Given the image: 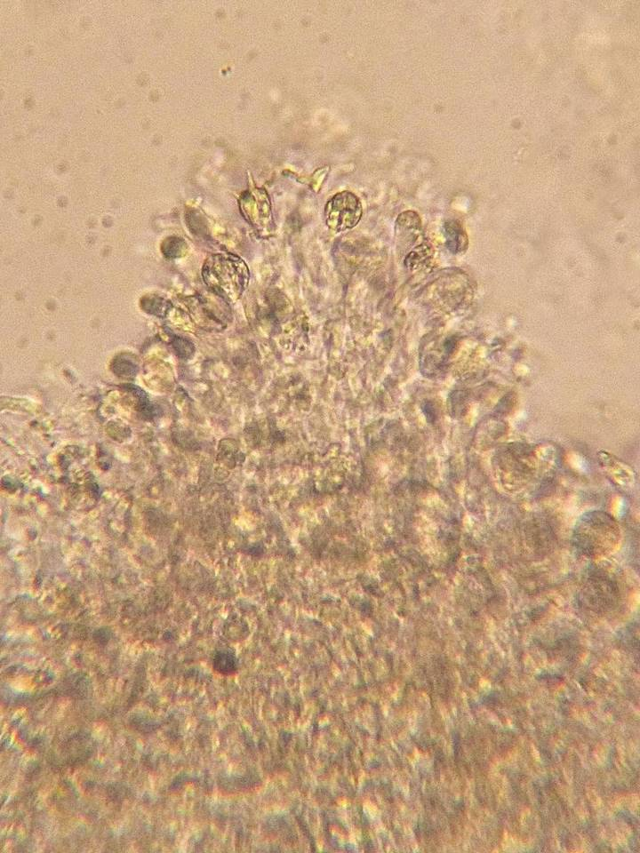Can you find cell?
<instances>
[{
  "instance_id": "obj_1",
  "label": "cell",
  "mask_w": 640,
  "mask_h": 853,
  "mask_svg": "<svg viewBox=\"0 0 640 853\" xmlns=\"http://www.w3.org/2000/svg\"><path fill=\"white\" fill-rule=\"evenodd\" d=\"M620 529L605 514H590L577 524L572 545L582 555L597 559L613 552L620 543Z\"/></svg>"
},
{
  "instance_id": "obj_2",
  "label": "cell",
  "mask_w": 640,
  "mask_h": 853,
  "mask_svg": "<svg viewBox=\"0 0 640 853\" xmlns=\"http://www.w3.org/2000/svg\"><path fill=\"white\" fill-rule=\"evenodd\" d=\"M203 275L207 285L227 300L237 299L249 281L245 263L231 254L212 256L205 262Z\"/></svg>"
},
{
  "instance_id": "obj_3",
  "label": "cell",
  "mask_w": 640,
  "mask_h": 853,
  "mask_svg": "<svg viewBox=\"0 0 640 853\" xmlns=\"http://www.w3.org/2000/svg\"><path fill=\"white\" fill-rule=\"evenodd\" d=\"M362 214L363 207L360 200L349 191H342L333 195L327 202L324 210L326 225L337 232L356 227Z\"/></svg>"
}]
</instances>
